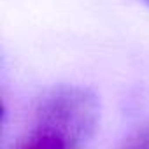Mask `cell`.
<instances>
[{"label": "cell", "instance_id": "obj_3", "mask_svg": "<svg viewBox=\"0 0 149 149\" xmlns=\"http://www.w3.org/2000/svg\"><path fill=\"white\" fill-rule=\"evenodd\" d=\"M125 149H149V121L130 139Z\"/></svg>", "mask_w": 149, "mask_h": 149}, {"label": "cell", "instance_id": "obj_4", "mask_svg": "<svg viewBox=\"0 0 149 149\" xmlns=\"http://www.w3.org/2000/svg\"><path fill=\"white\" fill-rule=\"evenodd\" d=\"M137 2H140V4H144L146 7H149V0H137Z\"/></svg>", "mask_w": 149, "mask_h": 149}, {"label": "cell", "instance_id": "obj_1", "mask_svg": "<svg viewBox=\"0 0 149 149\" xmlns=\"http://www.w3.org/2000/svg\"><path fill=\"white\" fill-rule=\"evenodd\" d=\"M100 119L98 97L84 86L61 84L49 90L35 109V132L53 135L76 149L91 139Z\"/></svg>", "mask_w": 149, "mask_h": 149}, {"label": "cell", "instance_id": "obj_2", "mask_svg": "<svg viewBox=\"0 0 149 149\" xmlns=\"http://www.w3.org/2000/svg\"><path fill=\"white\" fill-rule=\"evenodd\" d=\"M21 149H74V147L68 146L67 142L53 137V135L40 133V132H33V135L30 137V140Z\"/></svg>", "mask_w": 149, "mask_h": 149}]
</instances>
